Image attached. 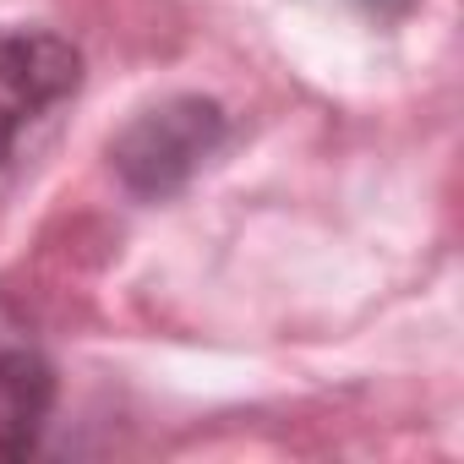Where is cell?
I'll list each match as a JSON object with an SVG mask.
<instances>
[{
    "mask_svg": "<svg viewBox=\"0 0 464 464\" xmlns=\"http://www.w3.org/2000/svg\"><path fill=\"white\" fill-rule=\"evenodd\" d=\"M82 88V55L72 39L44 28L0 34V169L23 148V137Z\"/></svg>",
    "mask_w": 464,
    "mask_h": 464,
    "instance_id": "cell-2",
    "label": "cell"
},
{
    "mask_svg": "<svg viewBox=\"0 0 464 464\" xmlns=\"http://www.w3.org/2000/svg\"><path fill=\"white\" fill-rule=\"evenodd\" d=\"M224 137H229V115L218 99L175 93L121 126V137L110 142V164L131 197L164 202L224 148Z\"/></svg>",
    "mask_w": 464,
    "mask_h": 464,
    "instance_id": "cell-1",
    "label": "cell"
},
{
    "mask_svg": "<svg viewBox=\"0 0 464 464\" xmlns=\"http://www.w3.org/2000/svg\"><path fill=\"white\" fill-rule=\"evenodd\" d=\"M361 6L372 17H404V12H415V0H361Z\"/></svg>",
    "mask_w": 464,
    "mask_h": 464,
    "instance_id": "cell-4",
    "label": "cell"
},
{
    "mask_svg": "<svg viewBox=\"0 0 464 464\" xmlns=\"http://www.w3.org/2000/svg\"><path fill=\"white\" fill-rule=\"evenodd\" d=\"M55 366L12 323H0V464H23L44 448L55 415Z\"/></svg>",
    "mask_w": 464,
    "mask_h": 464,
    "instance_id": "cell-3",
    "label": "cell"
}]
</instances>
